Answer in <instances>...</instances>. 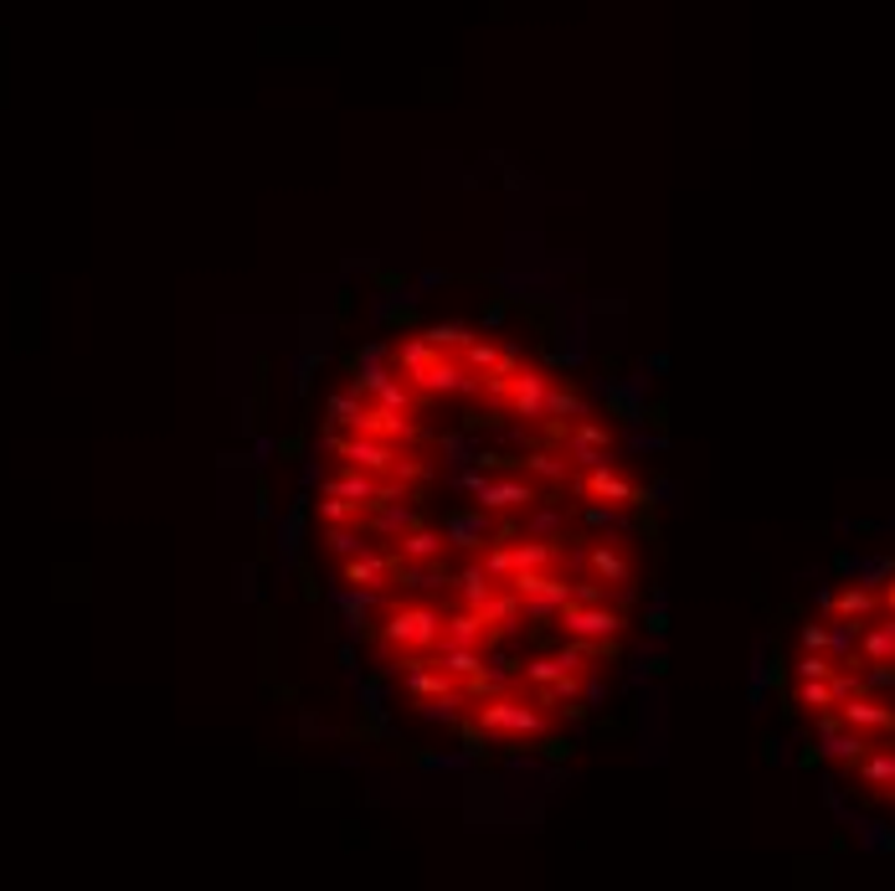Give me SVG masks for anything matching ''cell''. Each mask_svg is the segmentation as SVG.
<instances>
[{
	"mask_svg": "<svg viewBox=\"0 0 895 891\" xmlns=\"http://www.w3.org/2000/svg\"><path fill=\"white\" fill-rule=\"evenodd\" d=\"M545 417H556V423H577V417H587V402L571 392V387L551 381V402H545Z\"/></svg>",
	"mask_w": 895,
	"mask_h": 891,
	"instance_id": "13",
	"label": "cell"
},
{
	"mask_svg": "<svg viewBox=\"0 0 895 891\" xmlns=\"http://www.w3.org/2000/svg\"><path fill=\"white\" fill-rule=\"evenodd\" d=\"M443 536L453 541V547H489L494 541V520H489V511H458V515H448V526Z\"/></svg>",
	"mask_w": 895,
	"mask_h": 891,
	"instance_id": "7",
	"label": "cell"
},
{
	"mask_svg": "<svg viewBox=\"0 0 895 891\" xmlns=\"http://www.w3.org/2000/svg\"><path fill=\"white\" fill-rule=\"evenodd\" d=\"M526 505H535V485L530 479L500 475V479H484V490H479V511L489 515H509V511H526Z\"/></svg>",
	"mask_w": 895,
	"mask_h": 891,
	"instance_id": "6",
	"label": "cell"
},
{
	"mask_svg": "<svg viewBox=\"0 0 895 891\" xmlns=\"http://www.w3.org/2000/svg\"><path fill=\"white\" fill-rule=\"evenodd\" d=\"M582 495H587V500H603V505H618V511H623V505H633L643 490H639V485H633L628 475H618V464L607 459V464H597V469H587Z\"/></svg>",
	"mask_w": 895,
	"mask_h": 891,
	"instance_id": "5",
	"label": "cell"
},
{
	"mask_svg": "<svg viewBox=\"0 0 895 891\" xmlns=\"http://www.w3.org/2000/svg\"><path fill=\"white\" fill-rule=\"evenodd\" d=\"M551 381H556V377H545V372H530V366H520V372L505 381L509 413H515V417H545V402H551Z\"/></svg>",
	"mask_w": 895,
	"mask_h": 891,
	"instance_id": "4",
	"label": "cell"
},
{
	"mask_svg": "<svg viewBox=\"0 0 895 891\" xmlns=\"http://www.w3.org/2000/svg\"><path fill=\"white\" fill-rule=\"evenodd\" d=\"M526 469H530V479H551V485H562V479H571V469H577V464H571L566 454H551V449H545V454H530L526 459Z\"/></svg>",
	"mask_w": 895,
	"mask_h": 891,
	"instance_id": "14",
	"label": "cell"
},
{
	"mask_svg": "<svg viewBox=\"0 0 895 891\" xmlns=\"http://www.w3.org/2000/svg\"><path fill=\"white\" fill-rule=\"evenodd\" d=\"M438 665H443V670L453 675V680H468V675L484 670V665H479V650H474V644H448Z\"/></svg>",
	"mask_w": 895,
	"mask_h": 891,
	"instance_id": "15",
	"label": "cell"
},
{
	"mask_svg": "<svg viewBox=\"0 0 895 891\" xmlns=\"http://www.w3.org/2000/svg\"><path fill=\"white\" fill-rule=\"evenodd\" d=\"M428 340L438 346V351H458L464 356L468 346H474V325H464V319H443V325H432Z\"/></svg>",
	"mask_w": 895,
	"mask_h": 891,
	"instance_id": "12",
	"label": "cell"
},
{
	"mask_svg": "<svg viewBox=\"0 0 895 891\" xmlns=\"http://www.w3.org/2000/svg\"><path fill=\"white\" fill-rule=\"evenodd\" d=\"M387 577H391V556H381V552H361V556H351L345 562V582L351 588H366V593H381L387 588Z\"/></svg>",
	"mask_w": 895,
	"mask_h": 891,
	"instance_id": "8",
	"label": "cell"
},
{
	"mask_svg": "<svg viewBox=\"0 0 895 891\" xmlns=\"http://www.w3.org/2000/svg\"><path fill=\"white\" fill-rule=\"evenodd\" d=\"M509 552H515V573H541L545 562L556 556V547H551L545 536H530V541H515Z\"/></svg>",
	"mask_w": 895,
	"mask_h": 891,
	"instance_id": "11",
	"label": "cell"
},
{
	"mask_svg": "<svg viewBox=\"0 0 895 891\" xmlns=\"http://www.w3.org/2000/svg\"><path fill=\"white\" fill-rule=\"evenodd\" d=\"M479 562H484L489 577H515V552H509V547H489Z\"/></svg>",
	"mask_w": 895,
	"mask_h": 891,
	"instance_id": "16",
	"label": "cell"
},
{
	"mask_svg": "<svg viewBox=\"0 0 895 891\" xmlns=\"http://www.w3.org/2000/svg\"><path fill=\"white\" fill-rule=\"evenodd\" d=\"M443 547H448V536H438V531H423V526H407V531L396 536V556L402 562H438L443 556Z\"/></svg>",
	"mask_w": 895,
	"mask_h": 891,
	"instance_id": "10",
	"label": "cell"
},
{
	"mask_svg": "<svg viewBox=\"0 0 895 891\" xmlns=\"http://www.w3.org/2000/svg\"><path fill=\"white\" fill-rule=\"evenodd\" d=\"M562 629L582 644H597V639H618L623 635V614L618 608H603V603H566L562 608Z\"/></svg>",
	"mask_w": 895,
	"mask_h": 891,
	"instance_id": "3",
	"label": "cell"
},
{
	"mask_svg": "<svg viewBox=\"0 0 895 891\" xmlns=\"http://www.w3.org/2000/svg\"><path fill=\"white\" fill-rule=\"evenodd\" d=\"M479 727L494 732L505 748H520L526 737H541L545 732V716L526 701H509V695H494V701H479Z\"/></svg>",
	"mask_w": 895,
	"mask_h": 891,
	"instance_id": "1",
	"label": "cell"
},
{
	"mask_svg": "<svg viewBox=\"0 0 895 891\" xmlns=\"http://www.w3.org/2000/svg\"><path fill=\"white\" fill-rule=\"evenodd\" d=\"M587 567L597 573V582H613V588H628V582H633V567H628V556L618 552V541H597V547L587 552Z\"/></svg>",
	"mask_w": 895,
	"mask_h": 891,
	"instance_id": "9",
	"label": "cell"
},
{
	"mask_svg": "<svg viewBox=\"0 0 895 891\" xmlns=\"http://www.w3.org/2000/svg\"><path fill=\"white\" fill-rule=\"evenodd\" d=\"M443 614H432V608H391L387 624H381V644H391V650H412V654H423L432 650L438 639H443Z\"/></svg>",
	"mask_w": 895,
	"mask_h": 891,
	"instance_id": "2",
	"label": "cell"
}]
</instances>
